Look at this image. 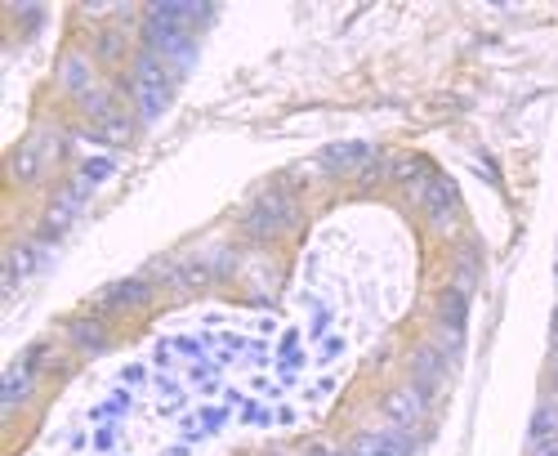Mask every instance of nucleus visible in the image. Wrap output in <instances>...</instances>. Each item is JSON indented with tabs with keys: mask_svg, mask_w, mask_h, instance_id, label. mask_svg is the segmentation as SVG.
<instances>
[{
	"mask_svg": "<svg viewBox=\"0 0 558 456\" xmlns=\"http://www.w3.org/2000/svg\"><path fill=\"white\" fill-rule=\"evenodd\" d=\"M36 269H41V242H36V237L32 242H18L14 251H9V260H5V296L14 287H23Z\"/></svg>",
	"mask_w": 558,
	"mask_h": 456,
	"instance_id": "11",
	"label": "nucleus"
},
{
	"mask_svg": "<svg viewBox=\"0 0 558 456\" xmlns=\"http://www.w3.org/2000/svg\"><path fill=\"white\" fill-rule=\"evenodd\" d=\"M420 202H425V211L434 224H451L456 220L460 197H456V184H451L447 175H429L425 184H420Z\"/></svg>",
	"mask_w": 558,
	"mask_h": 456,
	"instance_id": "7",
	"label": "nucleus"
},
{
	"mask_svg": "<svg viewBox=\"0 0 558 456\" xmlns=\"http://www.w3.org/2000/svg\"><path fill=\"white\" fill-rule=\"evenodd\" d=\"M411 452V439L393 425V430H375V434H358L353 448L344 456H407Z\"/></svg>",
	"mask_w": 558,
	"mask_h": 456,
	"instance_id": "9",
	"label": "nucleus"
},
{
	"mask_svg": "<svg viewBox=\"0 0 558 456\" xmlns=\"http://www.w3.org/2000/svg\"><path fill=\"white\" fill-rule=\"evenodd\" d=\"M112 170H117V161H112V157H90V161L81 166V175H76V179H81L85 188H94V184H103Z\"/></svg>",
	"mask_w": 558,
	"mask_h": 456,
	"instance_id": "19",
	"label": "nucleus"
},
{
	"mask_svg": "<svg viewBox=\"0 0 558 456\" xmlns=\"http://www.w3.org/2000/svg\"><path fill=\"white\" fill-rule=\"evenodd\" d=\"M532 456H558V439L554 443H541V448H532Z\"/></svg>",
	"mask_w": 558,
	"mask_h": 456,
	"instance_id": "23",
	"label": "nucleus"
},
{
	"mask_svg": "<svg viewBox=\"0 0 558 456\" xmlns=\"http://www.w3.org/2000/svg\"><path fill=\"white\" fill-rule=\"evenodd\" d=\"M313 456H340V452H313Z\"/></svg>",
	"mask_w": 558,
	"mask_h": 456,
	"instance_id": "25",
	"label": "nucleus"
},
{
	"mask_svg": "<svg viewBox=\"0 0 558 456\" xmlns=\"http://www.w3.org/2000/svg\"><path fill=\"white\" fill-rule=\"evenodd\" d=\"M371 157H375L371 144H362V139H344V144L322 148L317 166H322L326 175H358V170H367V161H371Z\"/></svg>",
	"mask_w": 558,
	"mask_h": 456,
	"instance_id": "4",
	"label": "nucleus"
},
{
	"mask_svg": "<svg viewBox=\"0 0 558 456\" xmlns=\"http://www.w3.org/2000/svg\"><path fill=\"white\" fill-rule=\"evenodd\" d=\"M554 439H558V403H541L532 416V448L554 443Z\"/></svg>",
	"mask_w": 558,
	"mask_h": 456,
	"instance_id": "16",
	"label": "nucleus"
},
{
	"mask_svg": "<svg viewBox=\"0 0 558 456\" xmlns=\"http://www.w3.org/2000/svg\"><path fill=\"white\" fill-rule=\"evenodd\" d=\"M94 50H99L103 63H117L121 54H125V32H121V27H103V32H99V45H94Z\"/></svg>",
	"mask_w": 558,
	"mask_h": 456,
	"instance_id": "18",
	"label": "nucleus"
},
{
	"mask_svg": "<svg viewBox=\"0 0 558 456\" xmlns=\"http://www.w3.org/2000/svg\"><path fill=\"white\" fill-rule=\"evenodd\" d=\"M152 300V278H117L112 287L99 291L103 309H139Z\"/></svg>",
	"mask_w": 558,
	"mask_h": 456,
	"instance_id": "10",
	"label": "nucleus"
},
{
	"mask_svg": "<svg viewBox=\"0 0 558 456\" xmlns=\"http://www.w3.org/2000/svg\"><path fill=\"white\" fill-rule=\"evenodd\" d=\"M81 108H85V117L99 121V126H112V121H121V117H117V103H112V94H103V90H90V94H85Z\"/></svg>",
	"mask_w": 558,
	"mask_h": 456,
	"instance_id": "17",
	"label": "nucleus"
},
{
	"mask_svg": "<svg viewBox=\"0 0 558 456\" xmlns=\"http://www.w3.org/2000/svg\"><path fill=\"white\" fill-rule=\"evenodd\" d=\"M438 309H442V322H447L451 331H460L465 327V318H469V296L460 287H451V291H442Z\"/></svg>",
	"mask_w": 558,
	"mask_h": 456,
	"instance_id": "15",
	"label": "nucleus"
},
{
	"mask_svg": "<svg viewBox=\"0 0 558 456\" xmlns=\"http://www.w3.org/2000/svg\"><path fill=\"white\" fill-rule=\"evenodd\" d=\"M291 224H295V202L286 193H264L242 220V228L255 237V242H268V237H277L282 228H291Z\"/></svg>",
	"mask_w": 558,
	"mask_h": 456,
	"instance_id": "2",
	"label": "nucleus"
},
{
	"mask_svg": "<svg viewBox=\"0 0 558 456\" xmlns=\"http://www.w3.org/2000/svg\"><path fill=\"white\" fill-rule=\"evenodd\" d=\"M59 81H63V90H72V94H90V81H94V68H90V59L85 54H67V59L59 63Z\"/></svg>",
	"mask_w": 558,
	"mask_h": 456,
	"instance_id": "14",
	"label": "nucleus"
},
{
	"mask_svg": "<svg viewBox=\"0 0 558 456\" xmlns=\"http://www.w3.org/2000/svg\"><path fill=\"white\" fill-rule=\"evenodd\" d=\"M50 157H54V135H32V139H23V144L14 148V157H9V179L14 184H36V179L45 175V166H50Z\"/></svg>",
	"mask_w": 558,
	"mask_h": 456,
	"instance_id": "3",
	"label": "nucleus"
},
{
	"mask_svg": "<svg viewBox=\"0 0 558 456\" xmlns=\"http://www.w3.org/2000/svg\"><path fill=\"white\" fill-rule=\"evenodd\" d=\"M384 412H389V421L398 425V430H416V425L425 421V412H429V398L420 394L416 385H402V389H393V394L384 398Z\"/></svg>",
	"mask_w": 558,
	"mask_h": 456,
	"instance_id": "5",
	"label": "nucleus"
},
{
	"mask_svg": "<svg viewBox=\"0 0 558 456\" xmlns=\"http://www.w3.org/2000/svg\"><path fill=\"white\" fill-rule=\"evenodd\" d=\"M23 363L36 367V372H41V367H54V345H50V340H36V345H27Z\"/></svg>",
	"mask_w": 558,
	"mask_h": 456,
	"instance_id": "20",
	"label": "nucleus"
},
{
	"mask_svg": "<svg viewBox=\"0 0 558 456\" xmlns=\"http://www.w3.org/2000/svg\"><path fill=\"white\" fill-rule=\"evenodd\" d=\"M85 197H90V188H85L81 179H72V184H67L63 193L54 197V206H50V211H45V237H59L63 228L72 224L76 215H81V202H85Z\"/></svg>",
	"mask_w": 558,
	"mask_h": 456,
	"instance_id": "8",
	"label": "nucleus"
},
{
	"mask_svg": "<svg viewBox=\"0 0 558 456\" xmlns=\"http://www.w3.org/2000/svg\"><path fill=\"white\" fill-rule=\"evenodd\" d=\"M67 340H72V349H81V354H108L112 349V336L99 318H72L67 322Z\"/></svg>",
	"mask_w": 558,
	"mask_h": 456,
	"instance_id": "12",
	"label": "nucleus"
},
{
	"mask_svg": "<svg viewBox=\"0 0 558 456\" xmlns=\"http://www.w3.org/2000/svg\"><path fill=\"white\" fill-rule=\"evenodd\" d=\"M242 421H246V425H268V421H273V412H268L264 403H246V407H242Z\"/></svg>",
	"mask_w": 558,
	"mask_h": 456,
	"instance_id": "21",
	"label": "nucleus"
},
{
	"mask_svg": "<svg viewBox=\"0 0 558 456\" xmlns=\"http://www.w3.org/2000/svg\"><path fill=\"white\" fill-rule=\"evenodd\" d=\"M125 380H148V367H125Z\"/></svg>",
	"mask_w": 558,
	"mask_h": 456,
	"instance_id": "24",
	"label": "nucleus"
},
{
	"mask_svg": "<svg viewBox=\"0 0 558 456\" xmlns=\"http://www.w3.org/2000/svg\"><path fill=\"white\" fill-rule=\"evenodd\" d=\"M170 90H175L170 68L152 50H143L134 59V108H139V121H157L170 108Z\"/></svg>",
	"mask_w": 558,
	"mask_h": 456,
	"instance_id": "1",
	"label": "nucleus"
},
{
	"mask_svg": "<svg viewBox=\"0 0 558 456\" xmlns=\"http://www.w3.org/2000/svg\"><path fill=\"white\" fill-rule=\"evenodd\" d=\"M112 443H117V430H112V425H103V430L94 434V448H99V452H108Z\"/></svg>",
	"mask_w": 558,
	"mask_h": 456,
	"instance_id": "22",
	"label": "nucleus"
},
{
	"mask_svg": "<svg viewBox=\"0 0 558 456\" xmlns=\"http://www.w3.org/2000/svg\"><path fill=\"white\" fill-rule=\"evenodd\" d=\"M411 372H416V389L420 394H434V389L442 385V358H438V349L434 345H420L416 349V358H411Z\"/></svg>",
	"mask_w": 558,
	"mask_h": 456,
	"instance_id": "13",
	"label": "nucleus"
},
{
	"mask_svg": "<svg viewBox=\"0 0 558 456\" xmlns=\"http://www.w3.org/2000/svg\"><path fill=\"white\" fill-rule=\"evenodd\" d=\"M36 376H41V372H36V367H27L23 358L9 367L5 380H0V416H14L18 407L36 394Z\"/></svg>",
	"mask_w": 558,
	"mask_h": 456,
	"instance_id": "6",
	"label": "nucleus"
}]
</instances>
